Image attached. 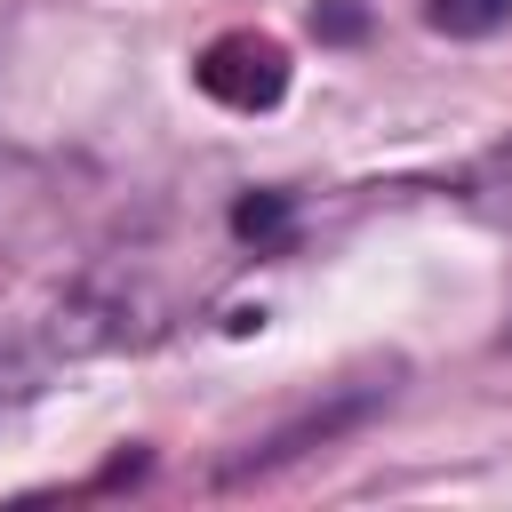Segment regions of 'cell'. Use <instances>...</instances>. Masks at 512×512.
I'll list each match as a JSON object with an SVG mask.
<instances>
[{"label": "cell", "mask_w": 512, "mask_h": 512, "mask_svg": "<svg viewBox=\"0 0 512 512\" xmlns=\"http://www.w3.org/2000/svg\"><path fill=\"white\" fill-rule=\"evenodd\" d=\"M192 80L208 104L224 112H272L288 96V48L272 32H216L200 56H192Z\"/></svg>", "instance_id": "cell-1"}, {"label": "cell", "mask_w": 512, "mask_h": 512, "mask_svg": "<svg viewBox=\"0 0 512 512\" xmlns=\"http://www.w3.org/2000/svg\"><path fill=\"white\" fill-rule=\"evenodd\" d=\"M424 24L448 40H488L512 24V0H424Z\"/></svg>", "instance_id": "cell-2"}, {"label": "cell", "mask_w": 512, "mask_h": 512, "mask_svg": "<svg viewBox=\"0 0 512 512\" xmlns=\"http://www.w3.org/2000/svg\"><path fill=\"white\" fill-rule=\"evenodd\" d=\"M312 32H320V40H360V32H368V8H360V0H320V8H312Z\"/></svg>", "instance_id": "cell-4"}, {"label": "cell", "mask_w": 512, "mask_h": 512, "mask_svg": "<svg viewBox=\"0 0 512 512\" xmlns=\"http://www.w3.org/2000/svg\"><path fill=\"white\" fill-rule=\"evenodd\" d=\"M232 232L256 240V248H280V240H288V192H248V200L232 208Z\"/></svg>", "instance_id": "cell-3"}, {"label": "cell", "mask_w": 512, "mask_h": 512, "mask_svg": "<svg viewBox=\"0 0 512 512\" xmlns=\"http://www.w3.org/2000/svg\"><path fill=\"white\" fill-rule=\"evenodd\" d=\"M0 400H8V392H0Z\"/></svg>", "instance_id": "cell-5"}]
</instances>
